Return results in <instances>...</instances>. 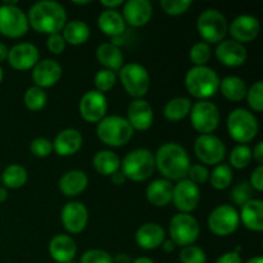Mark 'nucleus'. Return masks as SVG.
Listing matches in <instances>:
<instances>
[{
	"label": "nucleus",
	"instance_id": "nucleus-1",
	"mask_svg": "<svg viewBox=\"0 0 263 263\" xmlns=\"http://www.w3.org/2000/svg\"><path fill=\"white\" fill-rule=\"evenodd\" d=\"M28 26L36 32L59 33L67 22V13L59 3L51 0L37 2L30 8L28 12Z\"/></svg>",
	"mask_w": 263,
	"mask_h": 263
},
{
	"label": "nucleus",
	"instance_id": "nucleus-2",
	"mask_svg": "<svg viewBox=\"0 0 263 263\" xmlns=\"http://www.w3.org/2000/svg\"><path fill=\"white\" fill-rule=\"evenodd\" d=\"M156 167L166 180L180 181L187 176L190 168V158L184 146L177 143H166L157 151Z\"/></svg>",
	"mask_w": 263,
	"mask_h": 263
},
{
	"label": "nucleus",
	"instance_id": "nucleus-3",
	"mask_svg": "<svg viewBox=\"0 0 263 263\" xmlns=\"http://www.w3.org/2000/svg\"><path fill=\"white\" fill-rule=\"evenodd\" d=\"M220 77L215 69L207 66H194L185 76V86L192 97L205 100L220 89Z\"/></svg>",
	"mask_w": 263,
	"mask_h": 263
},
{
	"label": "nucleus",
	"instance_id": "nucleus-4",
	"mask_svg": "<svg viewBox=\"0 0 263 263\" xmlns=\"http://www.w3.org/2000/svg\"><path fill=\"white\" fill-rule=\"evenodd\" d=\"M97 135L105 145L117 148L130 141L134 135V128L126 118L120 116H107L98 123Z\"/></svg>",
	"mask_w": 263,
	"mask_h": 263
},
{
	"label": "nucleus",
	"instance_id": "nucleus-5",
	"mask_svg": "<svg viewBox=\"0 0 263 263\" xmlns=\"http://www.w3.org/2000/svg\"><path fill=\"white\" fill-rule=\"evenodd\" d=\"M122 174L126 179L133 181H145L153 175L156 168V159L153 153L145 148H139L130 152L121 162Z\"/></svg>",
	"mask_w": 263,
	"mask_h": 263
},
{
	"label": "nucleus",
	"instance_id": "nucleus-6",
	"mask_svg": "<svg viewBox=\"0 0 263 263\" xmlns=\"http://www.w3.org/2000/svg\"><path fill=\"white\" fill-rule=\"evenodd\" d=\"M258 121L256 116L244 108L231 110L228 117V130L231 138L240 144L253 140L258 134Z\"/></svg>",
	"mask_w": 263,
	"mask_h": 263
},
{
	"label": "nucleus",
	"instance_id": "nucleus-7",
	"mask_svg": "<svg viewBox=\"0 0 263 263\" xmlns=\"http://www.w3.org/2000/svg\"><path fill=\"white\" fill-rule=\"evenodd\" d=\"M26 13L15 5V2H4L0 5V33L7 37H22L28 31Z\"/></svg>",
	"mask_w": 263,
	"mask_h": 263
},
{
	"label": "nucleus",
	"instance_id": "nucleus-8",
	"mask_svg": "<svg viewBox=\"0 0 263 263\" xmlns=\"http://www.w3.org/2000/svg\"><path fill=\"white\" fill-rule=\"evenodd\" d=\"M197 28L204 43H220L228 33V21L217 9H205L198 17Z\"/></svg>",
	"mask_w": 263,
	"mask_h": 263
},
{
	"label": "nucleus",
	"instance_id": "nucleus-9",
	"mask_svg": "<svg viewBox=\"0 0 263 263\" xmlns=\"http://www.w3.org/2000/svg\"><path fill=\"white\" fill-rule=\"evenodd\" d=\"M170 240L179 247L192 246L200 233L197 218L189 213H179L170 221Z\"/></svg>",
	"mask_w": 263,
	"mask_h": 263
},
{
	"label": "nucleus",
	"instance_id": "nucleus-10",
	"mask_svg": "<svg viewBox=\"0 0 263 263\" xmlns=\"http://www.w3.org/2000/svg\"><path fill=\"white\" fill-rule=\"evenodd\" d=\"M120 79L127 94L135 99H141L151 86L148 71L139 63H128L123 66L120 69Z\"/></svg>",
	"mask_w": 263,
	"mask_h": 263
},
{
	"label": "nucleus",
	"instance_id": "nucleus-11",
	"mask_svg": "<svg viewBox=\"0 0 263 263\" xmlns=\"http://www.w3.org/2000/svg\"><path fill=\"white\" fill-rule=\"evenodd\" d=\"M192 125L202 135H208L218 127L220 123V110L217 105L210 100H199L192 105L190 109Z\"/></svg>",
	"mask_w": 263,
	"mask_h": 263
},
{
	"label": "nucleus",
	"instance_id": "nucleus-12",
	"mask_svg": "<svg viewBox=\"0 0 263 263\" xmlns=\"http://www.w3.org/2000/svg\"><path fill=\"white\" fill-rule=\"evenodd\" d=\"M240 223L239 213L233 205L216 207L208 217V229L217 236H228L235 233Z\"/></svg>",
	"mask_w": 263,
	"mask_h": 263
},
{
	"label": "nucleus",
	"instance_id": "nucleus-13",
	"mask_svg": "<svg viewBox=\"0 0 263 263\" xmlns=\"http://www.w3.org/2000/svg\"><path fill=\"white\" fill-rule=\"evenodd\" d=\"M194 152L202 163L220 164L225 158L226 146L221 139L208 134V135H200L195 139Z\"/></svg>",
	"mask_w": 263,
	"mask_h": 263
},
{
	"label": "nucleus",
	"instance_id": "nucleus-14",
	"mask_svg": "<svg viewBox=\"0 0 263 263\" xmlns=\"http://www.w3.org/2000/svg\"><path fill=\"white\" fill-rule=\"evenodd\" d=\"M172 200L181 213H190L198 207L200 200V189L189 179H182L174 186Z\"/></svg>",
	"mask_w": 263,
	"mask_h": 263
},
{
	"label": "nucleus",
	"instance_id": "nucleus-15",
	"mask_svg": "<svg viewBox=\"0 0 263 263\" xmlns=\"http://www.w3.org/2000/svg\"><path fill=\"white\" fill-rule=\"evenodd\" d=\"M80 113L87 122H100L108 109L107 98L98 90H90L80 100Z\"/></svg>",
	"mask_w": 263,
	"mask_h": 263
},
{
	"label": "nucleus",
	"instance_id": "nucleus-16",
	"mask_svg": "<svg viewBox=\"0 0 263 263\" xmlns=\"http://www.w3.org/2000/svg\"><path fill=\"white\" fill-rule=\"evenodd\" d=\"M40 53L37 46L31 43H21L13 46L8 51V62L10 67L18 71H27L35 67L39 62Z\"/></svg>",
	"mask_w": 263,
	"mask_h": 263
},
{
	"label": "nucleus",
	"instance_id": "nucleus-17",
	"mask_svg": "<svg viewBox=\"0 0 263 263\" xmlns=\"http://www.w3.org/2000/svg\"><path fill=\"white\" fill-rule=\"evenodd\" d=\"M89 220L87 208L81 202H68L62 210V223L71 234H79L86 228Z\"/></svg>",
	"mask_w": 263,
	"mask_h": 263
},
{
	"label": "nucleus",
	"instance_id": "nucleus-18",
	"mask_svg": "<svg viewBox=\"0 0 263 263\" xmlns=\"http://www.w3.org/2000/svg\"><path fill=\"white\" fill-rule=\"evenodd\" d=\"M216 58L228 67H239L246 63L248 54L243 44L235 40H222L216 48Z\"/></svg>",
	"mask_w": 263,
	"mask_h": 263
},
{
	"label": "nucleus",
	"instance_id": "nucleus-19",
	"mask_svg": "<svg viewBox=\"0 0 263 263\" xmlns=\"http://www.w3.org/2000/svg\"><path fill=\"white\" fill-rule=\"evenodd\" d=\"M62 67L54 59H43L35 64L32 71V80L35 86L44 89L51 87L61 80Z\"/></svg>",
	"mask_w": 263,
	"mask_h": 263
},
{
	"label": "nucleus",
	"instance_id": "nucleus-20",
	"mask_svg": "<svg viewBox=\"0 0 263 263\" xmlns=\"http://www.w3.org/2000/svg\"><path fill=\"white\" fill-rule=\"evenodd\" d=\"M154 113L153 108L146 100L134 99L127 107V118L128 123L134 130L145 131L153 123Z\"/></svg>",
	"mask_w": 263,
	"mask_h": 263
},
{
	"label": "nucleus",
	"instance_id": "nucleus-21",
	"mask_svg": "<svg viewBox=\"0 0 263 263\" xmlns=\"http://www.w3.org/2000/svg\"><path fill=\"white\" fill-rule=\"evenodd\" d=\"M153 7L148 0H128L123 5V21L133 27H141L151 21Z\"/></svg>",
	"mask_w": 263,
	"mask_h": 263
},
{
	"label": "nucleus",
	"instance_id": "nucleus-22",
	"mask_svg": "<svg viewBox=\"0 0 263 263\" xmlns=\"http://www.w3.org/2000/svg\"><path fill=\"white\" fill-rule=\"evenodd\" d=\"M259 22L256 17L241 14L236 17L230 25V35L238 43H251L258 36Z\"/></svg>",
	"mask_w": 263,
	"mask_h": 263
},
{
	"label": "nucleus",
	"instance_id": "nucleus-23",
	"mask_svg": "<svg viewBox=\"0 0 263 263\" xmlns=\"http://www.w3.org/2000/svg\"><path fill=\"white\" fill-rule=\"evenodd\" d=\"M49 253L51 258L58 263L73 261L77 253V247L73 239L66 234H58L53 236L49 243Z\"/></svg>",
	"mask_w": 263,
	"mask_h": 263
},
{
	"label": "nucleus",
	"instance_id": "nucleus-24",
	"mask_svg": "<svg viewBox=\"0 0 263 263\" xmlns=\"http://www.w3.org/2000/svg\"><path fill=\"white\" fill-rule=\"evenodd\" d=\"M82 145V135L76 128H64L55 136L53 141V151L62 157L73 156Z\"/></svg>",
	"mask_w": 263,
	"mask_h": 263
},
{
	"label": "nucleus",
	"instance_id": "nucleus-25",
	"mask_svg": "<svg viewBox=\"0 0 263 263\" xmlns=\"http://www.w3.org/2000/svg\"><path fill=\"white\" fill-rule=\"evenodd\" d=\"M164 236H166V233H164L163 228L154 222L144 223L138 229L135 234L138 246L145 251H153V249L161 247L164 241Z\"/></svg>",
	"mask_w": 263,
	"mask_h": 263
},
{
	"label": "nucleus",
	"instance_id": "nucleus-26",
	"mask_svg": "<svg viewBox=\"0 0 263 263\" xmlns=\"http://www.w3.org/2000/svg\"><path fill=\"white\" fill-rule=\"evenodd\" d=\"M89 184L86 174L80 170H71L66 172L59 180V190L66 197H76L86 189Z\"/></svg>",
	"mask_w": 263,
	"mask_h": 263
},
{
	"label": "nucleus",
	"instance_id": "nucleus-27",
	"mask_svg": "<svg viewBox=\"0 0 263 263\" xmlns=\"http://www.w3.org/2000/svg\"><path fill=\"white\" fill-rule=\"evenodd\" d=\"M174 185L166 179H157L146 187V199L156 207H164L172 200Z\"/></svg>",
	"mask_w": 263,
	"mask_h": 263
},
{
	"label": "nucleus",
	"instance_id": "nucleus-28",
	"mask_svg": "<svg viewBox=\"0 0 263 263\" xmlns=\"http://www.w3.org/2000/svg\"><path fill=\"white\" fill-rule=\"evenodd\" d=\"M244 226L252 231L263 230V202L259 199H251L241 205V212L239 215Z\"/></svg>",
	"mask_w": 263,
	"mask_h": 263
},
{
	"label": "nucleus",
	"instance_id": "nucleus-29",
	"mask_svg": "<svg viewBox=\"0 0 263 263\" xmlns=\"http://www.w3.org/2000/svg\"><path fill=\"white\" fill-rule=\"evenodd\" d=\"M98 26L103 31V33L115 39L122 35L126 28L122 14L115 9L103 10L98 18Z\"/></svg>",
	"mask_w": 263,
	"mask_h": 263
},
{
	"label": "nucleus",
	"instance_id": "nucleus-30",
	"mask_svg": "<svg viewBox=\"0 0 263 263\" xmlns=\"http://www.w3.org/2000/svg\"><path fill=\"white\" fill-rule=\"evenodd\" d=\"M97 59L105 69L118 71L123 67V54L118 46L113 44L105 43L97 48Z\"/></svg>",
	"mask_w": 263,
	"mask_h": 263
},
{
	"label": "nucleus",
	"instance_id": "nucleus-31",
	"mask_svg": "<svg viewBox=\"0 0 263 263\" xmlns=\"http://www.w3.org/2000/svg\"><path fill=\"white\" fill-rule=\"evenodd\" d=\"M92 164L97 172L103 176H112L113 174L120 170L121 159L115 152L112 151H100L98 152L92 159Z\"/></svg>",
	"mask_w": 263,
	"mask_h": 263
},
{
	"label": "nucleus",
	"instance_id": "nucleus-32",
	"mask_svg": "<svg viewBox=\"0 0 263 263\" xmlns=\"http://www.w3.org/2000/svg\"><path fill=\"white\" fill-rule=\"evenodd\" d=\"M220 90L226 99L231 102H240L247 97V85L243 79L238 76H228L220 81Z\"/></svg>",
	"mask_w": 263,
	"mask_h": 263
},
{
	"label": "nucleus",
	"instance_id": "nucleus-33",
	"mask_svg": "<svg viewBox=\"0 0 263 263\" xmlns=\"http://www.w3.org/2000/svg\"><path fill=\"white\" fill-rule=\"evenodd\" d=\"M63 39L71 45H81L90 37V27L84 21L74 20L63 27Z\"/></svg>",
	"mask_w": 263,
	"mask_h": 263
},
{
	"label": "nucleus",
	"instance_id": "nucleus-34",
	"mask_svg": "<svg viewBox=\"0 0 263 263\" xmlns=\"http://www.w3.org/2000/svg\"><path fill=\"white\" fill-rule=\"evenodd\" d=\"M190 109H192V100L189 98L179 97L167 103L163 109V115L168 121L176 122L184 120L190 113Z\"/></svg>",
	"mask_w": 263,
	"mask_h": 263
},
{
	"label": "nucleus",
	"instance_id": "nucleus-35",
	"mask_svg": "<svg viewBox=\"0 0 263 263\" xmlns=\"http://www.w3.org/2000/svg\"><path fill=\"white\" fill-rule=\"evenodd\" d=\"M0 180L9 189H20L27 181V170L21 164H10L0 175Z\"/></svg>",
	"mask_w": 263,
	"mask_h": 263
},
{
	"label": "nucleus",
	"instance_id": "nucleus-36",
	"mask_svg": "<svg viewBox=\"0 0 263 263\" xmlns=\"http://www.w3.org/2000/svg\"><path fill=\"white\" fill-rule=\"evenodd\" d=\"M210 181L216 190L228 189L233 182V168L226 163L217 164L210 175Z\"/></svg>",
	"mask_w": 263,
	"mask_h": 263
},
{
	"label": "nucleus",
	"instance_id": "nucleus-37",
	"mask_svg": "<svg viewBox=\"0 0 263 263\" xmlns=\"http://www.w3.org/2000/svg\"><path fill=\"white\" fill-rule=\"evenodd\" d=\"M25 104L28 109L31 110H40L45 107L46 100H48V95L43 89L37 86H31L26 90L25 97Z\"/></svg>",
	"mask_w": 263,
	"mask_h": 263
},
{
	"label": "nucleus",
	"instance_id": "nucleus-38",
	"mask_svg": "<svg viewBox=\"0 0 263 263\" xmlns=\"http://www.w3.org/2000/svg\"><path fill=\"white\" fill-rule=\"evenodd\" d=\"M230 164L229 166H233L234 168L243 170L246 167L249 166L252 161V149L248 145H243V144H239L235 148L231 151L230 153Z\"/></svg>",
	"mask_w": 263,
	"mask_h": 263
},
{
	"label": "nucleus",
	"instance_id": "nucleus-39",
	"mask_svg": "<svg viewBox=\"0 0 263 263\" xmlns=\"http://www.w3.org/2000/svg\"><path fill=\"white\" fill-rule=\"evenodd\" d=\"M189 58L194 66H205L211 58L210 44L204 43V41L194 44L190 49Z\"/></svg>",
	"mask_w": 263,
	"mask_h": 263
},
{
	"label": "nucleus",
	"instance_id": "nucleus-40",
	"mask_svg": "<svg viewBox=\"0 0 263 263\" xmlns=\"http://www.w3.org/2000/svg\"><path fill=\"white\" fill-rule=\"evenodd\" d=\"M253 195V187L251 186L248 181L239 182L238 185L233 187L230 193V198L236 205H244L247 202L252 199Z\"/></svg>",
	"mask_w": 263,
	"mask_h": 263
},
{
	"label": "nucleus",
	"instance_id": "nucleus-41",
	"mask_svg": "<svg viewBox=\"0 0 263 263\" xmlns=\"http://www.w3.org/2000/svg\"><path fill=\"white\" fill-rule=\"evenodd\" d=\"M116 81H117V76H116L115 72L105 68L98 71L94 77L95 87H97L98 91L100 92L109 91V90L116 85Z\"/></svg>",
	"mask_w": 263,
	"mask_h": 263
},
{
	"label": "nucleus",
	"instance_id": "nucleus-42",
	"mask_svg": "<svg viewBox=\"0 0 263 263\" xmlns=\"http://www.w3.org/2000/svg\"><path fill=\"white\" fill-rule=\"evenodd\" d=\"M247 99H248L249 107L256 112L263 110V84L262 81H257L249 87L247 91Z\"/></svg>",
	"mask_w": 263,
	"mask_h": 263
},
{
	"label": "nucleus",
	"instance_id": "nucleus-43",
	"mask_svg": "<svg viewBox=\"0 0 263 263\" xmlns=\"http://www.w3.org/2000/svg\"><path fill=\"white\" fill-rule=\"evenodd\" d=\"M180 261L181 263H205L207 262V256L204 251L199 247L187 246L184 247L180 252Z\"/></svg>",
	"mask_w": 263,
	"mask_h": 263
},
{
	"label": "nucleus",
	"instance_id": "nucleus-44",
	"mask_svg": "<svg viewBox=\"0 0 263 263\" xmlns=\"http://www.w3.org/2000/svg\"><path fill=\"white\" fill-rule=\"evenodd\" d=\"M161 7L170 15H179L192 7L190 0H161Z\"/></svg>",
	"mask_w": 263,
	"mask_h": 263
},
{
	"label": "nucleus",
	"instance_id": "nucleus-45",
	"mask_svg": "<svg viewBox=\"0 0 263 263\" xmlns=\"http://www.w3.org/2000/svg\"><path fill=\"white\" fill-rule=\"evenodd\" d=\"M80 263H113V257L103 249H90L82 254Z\"/></svg>",
	"mask_w": 263,
	"mask_h": 263
},
{
	"label": "nucleus",
	"instance_id": "nucleus-46",
	"mask_svg": "<svg viewBox=\"0 0 263 263\" xmlns=\"http://www.w3.org/2000/svg\"><path fill=\"white\" fill-rule=\"evenodd\" d=\"M30 149L35 157L45 158V157H48L53 152V143L45 138H37L32 140Z\"/></svg>",
	"mask_w": 263,
	"mask_h": 263
},
{
	"label": "nucleus",
	"instance_id": "nucleus-47",
	"mask_svg": "<svg viewBox=\"0 0 263 263\" xmlns=\"http://www.w3.org/2000/svg\"><path fill=\"white\" fill-rule=\"evenodd\" d=\"M210 171L203 164H193L190 166L189 171H187V176H189L190 181L194 182L195 185L204 184L208 179H210Z\"/></svg>",
	"mask_w": 263,
	"mask_h": 263
},
{
	"label": "nucleus",
	"instance_id": "nucleus-48",
	"mask_svg": "<svg viewBox=\"0 0 263 263\" xmlns=\"http://www.w3.org/2000/svg\"><path fill=\"white\" fill-rule=\"evenodd\" d=\"M46 46H48L50 53L61 54L63 53L64 49H66V41H64L62 35H59V33H53V35H49L48 41H46Z\"/></svg>",
	"mask_w": 263,
	"mask_h": 263
},
{
	"label": "nucleus",
	"instance_id": "nucleus-49",
	"mask_svg": "<svg viewBox=\"0 0 263 263\" xmlns=\"http://www.w3.org/2000/svg\"><path fill=\"white\" fill-rule=\"evenodd\" d=\"M251 186L253 189H256L257 192H262L263 190V166L259 164L253 172H252L251 176Z\"/></svg>",
	"mask_w": 263,
	"mask_h": 263
},
{
	"label": "nucleus",
	"instance_id": "nucleus-50",
	"mask_svg": "<svg viewBox=\"0 0 263 263\" xmlns=\"http://www.w3.org/2000/svg\"><path fill=\"white\" fill-rule=\"evenodd\" d=\"M215 263H243L241 262V257L238 252H228V253L222 254L217 258Z\"/></svg>",
	"mask_w": 263,
	"mask_h": 263
},
{
	"label": "nucleus",
	"instance_id": "nucleus-51",
	"mask_svg": "<svg viewBox=\"0 0 263 263\" xmlns=\"http://www.w3.org/2000/svg\"><path fill=\"white\" fill-rule=\"evenodd\" d=\"M252 158L256 159L259 164L263 163V143L259 141L253 149V153H252Z\"/></svg>",
	"mask_w": 263,
	"mask_h": 263
},
{
	"label": "nucleus",
	"instance_id": "nucleus-52",
	"mask_svg": "<svg viewBox=\"0 0 263 263\" xmlns=\"http://www.w3.org/2000/svg\"><path fill=\"white\" fill-rule=\"evenodd\" d=\"M100 4L103 5V7L108 8V9H115L116 7H120V5L123 4L122 0H102L100 2Z\"/></svg>",
	"mask_w": 263,
	"mask_h": 263
},
{
	"label": "nucleus",
	"instance_id": "nucleus-53",
	"mask_svg": "<svg viewBox=\"0 0 263 263\" xmlns=\"http://www.w3.org/2000/svg\"><path fill=\"white\" fill-rule=\"evenodd\" d=\"M110 179H112V182L115 185H122V184H125V181H126L125 175L120 171H117L116 174H113Z\"/></svg>",
	"mask_w": 263,
	"mask_h": 263
},
{
	"label": "nucleus",
	"instance_id": "nucleus-54",
	"mask_svg": "<svg viewBox=\"0 0 263 263\" xmlns=\"http://www.w3.org/2000/svg\"><path fill=\"white\" fill-rule=\"evenodd\" d=\"M113 263H131V258L126 253H118L113 257Z\"/></svg>",
	"mask_w": 263,
	"mask_h": 263
},
{
	"label": "nucleus",
	"instance_id": "nucleus-55",
	"mask_svg": "<svg viewBox=\"0 0 263 263\" xmlns=\"http://www.w3.org/2000/svg\"><path fill=\"white\" fill-rule=\"evenodd\" d=\"M8 46L4 43H0V62H4L8 58Z\"/></svg>",
	"mask_w": 263,
	"mask_h": 263
},
{
	"label": "nucleus",
	"instance_id": "nucleus-56",
	"mask_svg": "<svg viewBox=\"0 0 263 263\" xmlns=\"http://www.w3.org/2000/svg\"><path fill=\"white\" fill-rule=\"evenodd\" d=\"M162 246H163V249H164V252H167V253H171V252H174V249H175V244L172 243L171 240H164L163 243H162Z\"/></svg>",
	"mask_w": 263,
	"mask_h": 263
},
{
	"label": "nucleus",
	"instance_id": "nucleus-57",
	"mask_svg": "<svg viewBox=\"0 0 263 263\" xmlns=\"http://www.w3.org/2000/svg\"><path fill=\"white\" fill-rule=\"evenodd\" d=\"M8 198V193H7V189L3 186H0V203L5 202V199Z\"/></svg>",
	"mask_w": 263,
	"mask_h": 263
},
{
	"label": "nucleus",
	"instance_id": "nucleus-58",
	"mask_svg": "<svg viewBox=\"0 0 263 263\" xmlns=\"http://www.w3.org/2000/svg\"><path fill=\"white\" fill-rule=\"evenodd\" d=\"M131 263H154L151 258H146V257H140V258H136L135 261Z\"/></svg>",
	"mask_w": 263,
	"mask_h": 263
},
{
	"label": "nucleus",
	"instance_id": "nucleus-59",
	"mask_svg": "<svg viewBox=\"0 0 263 263\" xmlns=\"http://www.w3.org/2000/svg\"><path fill=\"white\" fill-rule=\"evenodd\" d=\"M246 263H263V258L261 256H257V257H253V258L248 259Z\"/></svg>",
	"mask_w": 263,
	"mask_h": 263
},
{
	"label": "nucleus",
	"instance_id": "nucleus-60",
	"mask_svg": "<svg viewBox=\"0 0 263 263\" xmlns=\"http://www.w3.org/2000/svg\"><path fill=\"white\" fill-rule=\"evenodd\" d=\"M89 0H84V2H73V4H79V5H85V4H89Z\"/></svg>",
	"mask_w": 263,
	"mask_h": 263
},
{
	"label": "nucleus",
	"instance_id": "nucleus-61",
	"mask_svg": "<svg viewBox=\"0 0 263 263\" xmlns=\"http://www.w3.org/2000/svg\"><path fill=\"white\" fill-rule=\"evenodd\" d=\"M3 76H4V73H3V68L0 67V82L3 81Z\"/></svg>",
	"mask_w": 263,
	"mask_h": 263
},
{
	"label": "nucleus",
	"instance_id": "nucleus-62",
	"mask_svg": "<svg viewBox=\"0 0 263 263\" xmlns=\"http://www.w3.org/2000/svg\"><path fill=\"white\" fill-rule=\"evenodd\" d=\"M67 263H76V262H73V261H71V262H67Z\"/></svg>",
	"mask_w": 263,
	"mask_h": 263
}]
</instances>
